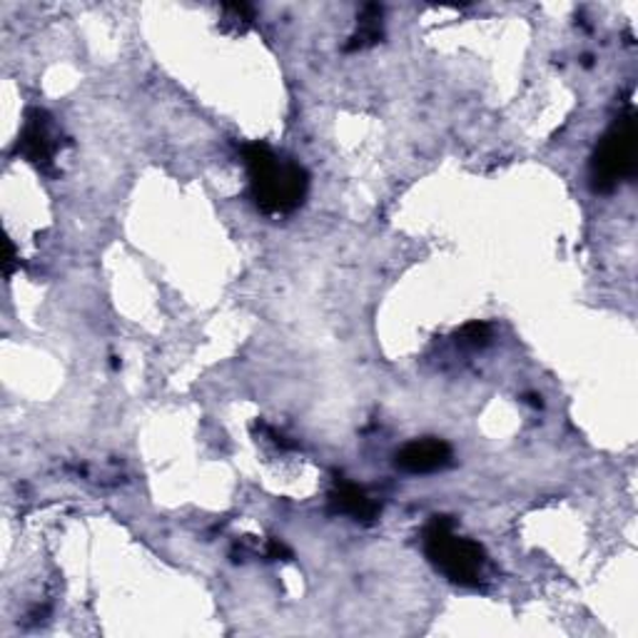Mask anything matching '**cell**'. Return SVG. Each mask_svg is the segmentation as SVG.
Returning a JSON list of instances; mask_svg holds the SVG:
<instances>
[{"instance_id": "obj_1", "label": "cell", "mask_w": 638, "mask_h": 638, "mask_svg": "<svg viewBox=\"0 0 638 638\" xmlns=\"http://www.w3.org/2000/svg\"><path fill=\"white\" fill-rule=\"evenodd\" d=\"M245 165L257 208L267 215H287L302 205L310 188L302 165L284 160L260 143L245 147Z\"/></svg>"}, {"instance_id": "obj_6", "label": "cell", "mask_w": 638, "mask_h": 638, "mask_svg": "<svg viewBox=\"0 0 638 638\" xmlns=\"http://www.w3.org/2000/svg\"><path fill=\"white\" fill-rule=\"evenodd\" d=\"M332 504L337 506V512L349 514L357 522H372L379 512V506L372 499L355 484H342L337 492L332 494Z\"/></svg>"}, {"instance_id": "obj_5", "label": "cell", "mask_w": 638, "mask_h": 638, "mask_svg": "<svg viewBox=\"0 0 638 638\" xmlns=\"http://www.w3.org/2000/svg\"><path fill=\"white\" fill-rule=\"evenodd\" d=\"M18 150H21L27 160L38 165V168H45L51 165L53 155H55V141L51 135V120L41 110H33L27 115L25 131L21 135V143H18Z\"/></svg>"}, {"instance_id": "obj_7", "label": "cell", "mask_w": 638, "mask_h": 638, "mask_svg": "<svg viewBox=\"0 0 638 638\" xmlns=\"http://www.w3.org/2000/svg\"><path fill=\"white\" fill-rule=\"evenodd\" d=\"M489 339H492V329L484 322H474V325H467L459 332V342L469 347H484Z\"/></svg>"}, {"instance_id": "obj_2", "label": "cell", "mask_w": 638, "mask_h": 638, "mask_svg": "<svg viewBox=\"0 0 638 638\" xmlns=\"http://www.w3.org/2000/svg\"><path fill=\"white\" fill-rule=\"evenodd\" d=\"M424 553L444 577L459 586H477L484 577L486 553L477 541L461 539L449 519H434L424 531Z\"/></svg>"}, {"instance_id": "obj_3", "label": "cell", "mask_w": 638, "mask_h": 638, "mask_svg": "<svg viewBox=\"0 0 638 638\" xmlns=\"http://www.w3.org/2000/svg\"><path fill=\"white\" fill-rule=\"evenodd\" d=\"M636 170V123L634 115L616 120V125L598 143L591 160V180L601 192L614 190Z\"/></svg>"}, {"instance_id": "obj_4", "label": "cell", "mask_w": 638, "mask_h": 638, "mask_svg": "<svg viewBox=\"0 0 638 638\" xmlns=\"http://www.w3.org/2000/svg\"><path fill=\"white\" fill-rule=\"evenodd\" d=\"M451 464V447L441 439H417L396 455V467L410 474H432Z\"/></svg>"}, {"instance_id": "obj_8", "label": "cell", "mask_w": 638, "mask_h": 638, "mask_svg": "<svg viewBox=\"0 0 638 638\" xmlns=\"http://www.w3.org/2000/svg\"><path fill=\"white\" fill-rule=\"evenodd\" d=\"M249 21H253V8L249 5H227L225 8V23L247 25Z\"/></svg>"}]
</instances>
